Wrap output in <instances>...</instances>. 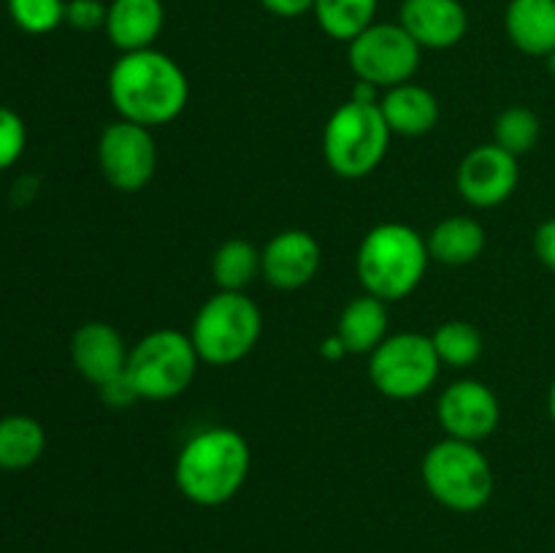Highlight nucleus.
<instances>
[{
    "instance_id": "nucleus-1",
    "label": "nucleus",
    "mask_w": 555,
    "mask_h": 553,
    "mask_svg": "<svg viewBox=\"0 0 555 553\" xmlns=\"http://www.w3.org/2000/svg\"><path fill=\"white\" fill-rule=\"evenodd\" d=\"M106 90L119 119L150 130L173 123L190 101L182 65L155 47L119 54L108 70Z\"/></svg>"
},
{
    "instance_id": "nucleus-2",
    "label": "nucleus",
    "mask_w": 555,
    "mask_h": 553,
    "mask_svg": "<svg viewBox=\"0 0 555 553\" xmlns=\"http://www.w3.org/2000/svg\"><path fill=\"white\" fill-rule=\"evenodd\" d=\"M253 466L249 442L228 426L195 432L182 445L173 464V483L188 502L198 507H220L244 488Z\"/></svg>"
},
{
    "instance_id": "nucleus-3",
    "label": "nucleus",
    "mask_w": 555,
    "mask_h": 553,
    "mask_svg": "<svg viewBox=\"0 0 555 553\" xmlns=\"http://www.w3.org/2000/svg\"><path fill=\"white\" fill-rule=\"evenodd\" d=\"M428 263L431 255L426 236L406 222H379L358 247L356 274L369 296L390 304L417 291Z\"/></svg>"
},
{
    "instance_id": "nucleus-4",
    "label": "nucleus",
    "mask_w": 555,
    "mask_h": 553,
    "mask_svg": "<svg viewBox=\"0 0 555 553\" xmlns=\"http://www.w3.org/2000/svg\"><path fill=\"white\" fill-rule=\"evenodd\" d=\"M263 334V312L258 304L238 291H217L206 298L190 325V339L201 363L233 366L258 347Z\"/></svg>"
},
{
    "instance_id": "nucleus-5",
    "label": "nucleus",
    "mask_w": 555,
    "mask_h": 553,
    "mask_svg": "<svg viewBox=\"0 0 555 553\" xmlns=\"http://www.w3.org/2000/svg\"><path fill=\"white\" fill-rule=\"evenodd\" d=\"M421 477L431 499L453 513H477L496 488V475L475 442L444 437L426 450Z\"/></svg>"
},
{
    "instance_id": "nucleus-6",
    "label": "nucleus",
    "mask_w": 555,
    "mask_h": 553,
    "mask_svg": "<svg viewBox=\"0 0 555 553\" xmlns=\"http://www.w3.org/2000/svg\"><path fill=\"white\" fill-rule=\"evenodd\" d=\"M390 136L379 103L347 101L325 123L323 157L336 177L363 179L385 160Z\"/></svg>"
},
{
    "instance_id": "nucleus-7",
    "label": "nucleus",
    "mask_w": 555,
    "mask_h": 553,
    "mask_svg": "<svg viewBox=\"0 0 555 553\" xmlns=\"http://www.w3.org/2000/svg\"><path fill=\"white\" fill-rule=\"evenodd\" d=\"M201 358L190 334L157 329L141 336L128 356V377L141 401H168L182 396L198 374Z\"/></svg>"
},
{
    "instance_id": "nucleus-8",
    "label": "nucleus",
    "mask_w": 555,
    "mask_h": 553,
    "mask_svg": "<svg viewBox=\"0 0 555 553\" xmlns=\"http://www.w3.org/2000/svg\"><path fill=\"white\" fill-rule=\"evenodd\" d=\"M442 372L431 336L421 331L390 334L369 356V380L383 396L393 401H412L426 396Z\"/></svg>"
},
{
    "instance_id": "nucleus-9",
    "label": "nucleus",
    "mask_w": 555,
    "mask_h": 553,
    "mask_svg": "<svg viewBox=\"0 0 555 553\" xmlns=\"http://www.w3.org/2000/svg\"><path fill=\"white\" fill-rule=\"evenodd\" d=\"M423 49L399 22H374L347 43V60L358 81H372L379 90L412 81L421 68Z\"/></svg>"
},
{
    "instance_id": "nucleus-10",
    "label": "nucleus",
    "mask_w": 555,
    "mask_h": 553,
    "mask_svg": "<svg viewBox=\"0 0 555 553\" xmlns=\"http://www.w3.org/2000/svg\"><path fill=\"white\" fill-rule=\"evenodd\" d=\"M98 166L103 179L119 193H139L157 171L155 136L144 125L117 119L98 139Z\"/></svg>"
},
{
    "instance_id": "nucleus-11",
    "label": "nucleus",
    "mask_w": 555,
    "mask_h": 553,
    "mask_svg": "<svg viewBox=\"0 0 555 553\" xmlns=\"http://www.w3.org/2000/svg\"><path fill=\"white\" fill-rule=\"evenodd\" d=\"M437 421L444 437L477 445L499 428L502 404L499 396L480 380H459L439 394Z\"/></svg>"
},
{
    "instance_id": "nucleus-12",
    "label": "nucleus",
    "mask_w": 555,
    "mask_h": 553,
    "mask_svg": "<svg viewBox=\"0 0 555 553\" xmlns=\"http://www.w3.org/2000/svg\"><path fill=\"white\" fill-rule=\"evenodd\" d=\"M520 166L518 157L509 155L499 144H482L466 152L455 171V188L461 198L475 209H493L504 204L518 190Z\"/></svg>"
},
{
    "instance_id": "nucleus-13",
    "label": "nucleus",
    "mask_w": 555,
    "mask_h": 553,
    "mask_svg": "<svg viewBox=\"0 0 555 553\" xmlns=\"http://www.w3.org/2000/svg\"><path fill=\"white\" fill-rule=\"evenodd\" d=\"M323 266V247L301 228L274 233L260 249V276L276 291H298L318 276Z\"/></svg>"
},
{
    "instance_id": "nucleus-14",
    "label": "nucleus",
    "mask_w": 555,
    "mask_h": 553,
    "mask_svg": "<svg viewBox=\"0 0 555 553\" xmlns=\"http://www.w3.org/2000/svg\"><path fill=\"white\" fill-rule=\"evenodd\" d=\"M128 356L130 350L122 334L103 320H90L70 336V361L76 372L95 388L119 377L128 369Z\"/></svg>"
},
{
    "instance_id": "nucleus-15",
    "label": "nucleus",
    "mask_w": 555,
    "mask_h": 553,
    "mask_svg": "<svg viewBox=\"0 0 555 553\" xmlns=\"http://www.w3.org/2000/svg\"><path fill=\"white\" fill-rule=\"evenodd\" d=\"M399 25L410 33L421 49H453L469 30V14L461 0H404Z\"/></svg>"
},
{
    "instance_id": "nucleus-16",
    "label": "nucleus",
    "mask_w": 555,
    "mask_h": 553,
    "mask_svg": "<svg viewBox=\"0 0 555 553\" xmlns=\"http://www.w3.org/2000/svg\"><path fill=\"white\" fill-rule=\"evenodd\" d=\"M166 25L163 0H112L106 14V36L119 52L152 49Z\"/></svg>"
},
{
    "instance_id": "nucleus-17",
    "label": "nucleus",
    "mask_w": 555,
    "mask_h": 553,
    "mask_svg": "<svg viewBox=\"0 0 555 553\" xmlns=\"http://www.w3.org/2000/svg\"><path fill=\"white\" fill-rule=\"evenodd\" d=\"M379 112L388 123L390 133L404 136V139H421L431 133L439 123V101L428 87L404 81L379 98Z\"/></svg>"
},
{
    "instance_id": "nucleus-18",
    "label": "nucleus",
    "mask_w": 555,
    "mask_h": 553,
    "mask_svg": "<svg viewBox=\"0 0 555 553\" xmlns=\"http://www.w3.org/2000/svg\"><path fill=\"white\" fill-rule=\"evenodd\" d=\"M504 30L515 49L531 57L555 52V0H509Z\"/></svg>"
},
{
    "instance_id": "nucleus-19",
    "label": "nucleus",
    "mask_w": 555,
    "mask_h": 553,
    "mask_svg": "<svg viewBox=\"0 0 555 553\" xmlns=\"http://www.w3.org/2000/svg\"><path fill=\"white\" fill-rule=\"evenodd\" d=\"M388 304L377 296H363L352 298L339 314L336 323V336L345 345L347 356H372L385 339H388Z\"/></svg>"
},
{
    "instance_id": "nucleus-20",
    "label": "nucleus",
    "mask_w": 555,
    "mask_h": 553,
    "mask_svg": "<svg viewBox=\"0 0 555 553\" xmlns=\"http://www.w3.org/2000/svg\"><path fill=\"white\" fill-rule=\"evenodd\" d=\"M428 255L442 266H469L486 249V228L469 215L444 217L426 236Z\"/></svg>"
},
{
    "instance_id": "nucleus-21",
    "label": "nucleus",
    "mask_w": 555,
    "mask_h": 553,
    "mask_svg": "<svg viewBox=\"0 0 555 553\" xmlns=\"http://www.w3.org/2000/svg\"><path fill=\"white\" fill-rule=\"evenodd\" d=\"M47 448V432L30 415L0 417V470L22 472L36 464Z\"/></svg>"
},
{
    "instance_id": "nucleus-22",
    "label": "nucleus",
    "mask_w": 555,
    "mask_h": 553,
    "mask_svg": "<svg viewBox=\"0 0 555 553\" xmlns=\"http://www.w3.org/2000/svg\"><path fill=\"white\" fill-rule=\"evenodd\" d=\"M260 276V249L249 239L233 236L215 249L211 280L220 291L244 293Z\"/></svg>"
},
{
    "instance_id": "nucleus-23",
    "label": "nucleus",
    "mask_w": 555,
    "mask_h": 553,
    "mask_svg": "<svg viewBox=\"0 0 555 553\" xmlns=\"http://www.w3.org/2000/svg\"><path fill=\"white\" fill-rule=\"evenodd\" d=\"M377 5L379 0H314L312 14L325 36L350 43L374 25Z\"/></svg>"
},
{
    "instance_id": "nucleus-24",
    "label": "nucleus",
    "mask_w": 555,
    "mask_h": 553,
    "mask_svg": "<svg viewBox=\"0 0 555 553\" xmlns=\"http://www.w3.org/2000/svg\"><path fill=\"white\" fill-rule=\"evenodd\" d=\"M431 342L442 366L453 369H469L472 363L480 361L482 347H486L480 329L469 320H444L431 334Z\"/></svg>"
},
{
    "instance_id": "nucleus-25",
    "label": "nucleus",
    "mask_w": 555,
    "mask_h": 553,
    "mask_svg": "<svg viewBox=\"0 0 555 553\" xmlns=\"http://www.w3.org/2000/svg\"><path fill=\"white\" fill-rule=\"evenodd\" d=\"M542 136V123L531 108L526 106H509L493 123V144L507 150L509 155L520 157L537 146Z\"/></svg>"
},
{
    "instance_id": "nucleus-26",
    "label": "nucleus",
    "mask_w": 555,
    "mask_h": 553,
    "mask_svg": "<svg viewBox=\"0 0 555 553\" xmlns=\"http://www.w3.org/2000/svg\"><path fill=\"white\" fill-rule=\"evenodd\" d=\"M9 14L20 30L43 36L65 22V0H9Z\"/></svg>"
},
{
    "instance_id": "nucleus-27",
    "label": "nucleus",
    "mask_w": 555,
    "mask_h": 553,
    "mask_svg": "<svg viewBox=\"0 0 555 553\" xmlns=\"http://www.w3.org/2000/svg\"><path fill=\"white\" fill-rule=\"evenodd\" d=\"M27 146V128L20 114L9 106H0V171L14 166Z\"/></svg>"
},
{
    "instance_id": "nucleus-28",
    "label": "nucleus",
    "mask_w": 555,
    "mask_h": 553,
    "mask_svg": "<svg viewBox=\"0 0 555 553\" xmlns=\"http://www.w3.org/2000/svg\"><path fill=\"white\" fill-rule=\"evenodd\" d=\"M108 5L103 0H68L65 3V22L74 30L92 33L98 27H106Z\"/></svg>"
},
{
    "instance_id": "nucleus-29",
    "label": "nucleus",
    "mask_w": 555,
    "mask_h": 553,
    "mask_svg": "<svg viewBox=\"0 0 555 553\" xmlns=\"http://www.w3.org/2000/svg\"><path fill=\"white\" fill-rule=\"evenodd\" d=\"M101 399L106 401L108 407H112V410H125V407H130V404H135V401H141V396H139V390L133 388V383H130V377H128V372H122L119 374V377H114V380H108L106 385H101Z\"/></svg>"
},
{
    "instance_id": "nucleus-30",
    "label": "nucleus",
    "mask_w": 555,
    "mask_h": 553,
    "mask_svg": "<svg viewBox=\"0 0 555 553\" xmlns=\"http://www.w3.org/2000/svg\"><path fill=\"white\" fill-rule=\"evenodd\" d=\"M534 255L545 269H551L555 274V217L542 222L534 231Z\"/></svg>"
},
{
    "instance_id": "nucleus-31",
    "label": "nucleus",
    "mask_w": 555,
    "mask_h": 553,
    "mask_svg": "<svg viewBox=\"0 0 555 553\" xmlns=\"http://www.w3.org/2000/svg\"><path fill=\"white\" fill-rule=\"evenodd\" d=\"M260 5H263L269 14L282 16V20H296V16L312 11L314 0H260Z\"/></svg>"
},
{
    "instance_id": "nucleus-32",
    "label": "nucleus",
    "mask_w": 555,
    "mask_h": 553,
    "mask_svg": "<svg viewBox=\"0 0 555 553\" xmlns=\"http://www.w3.org/2000/svg\"><path fill=\"white\" fill-rule=\"evenodd\" d=\"M320 356L328 358V361H339V358L347 356V350H345V345H341L339 336L334 334V336H328L323 345H320Z\"/></svg>"
},
{
    "instance_id": "nucleus-33",
    "label": "nucleus",
    "mask_w": 555,
    "mask_h": 553,
    "mask_svg": "<svg viewBox=\"0 0 555 553\" xmlns=\"http://www.w3.org/2000/svg\"><path fill=\"white\" fill-rule=\"evenodd\" d=\"M547 412H551V417L555 423V383L551 385V394H547Z\"/></svg>"
},
{
    "instance_id": "nucleus-34",
    "label": "nucleus",
    "mask_w": 555,
    "mask_h": 553,
    "mask_svg": "<svg viewBox=\"0 0 555 553\" xmlns=\"http://www.w3.org/2000/svg\"><path fill=\"white\" fill-rule=\"evenodd\" d=\"M547 70H551V76H553V79H555V52H551V54H547Z\"/></svg>"
}]
</instances>
